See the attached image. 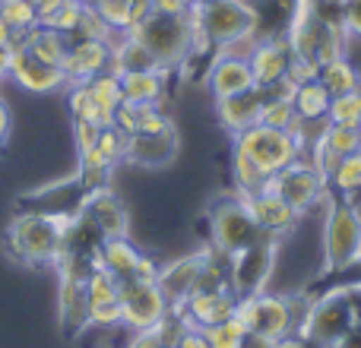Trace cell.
<instances>
[{
  "instance_id": "cell-20",
  "label": "cell",
  "mask_w": 361,
  "mask_h": 348,
  "mask_svg": "<svg viewBox=\"0 0 361 348\" xmlns=\"http://www.w3.org/2000/svg\"><path fill=\"white\" fill-rule=\"evenodd\" d=\"M263 99H267V92H263L260 86H254V89H247V92H241V95L212 101V111H216L219 127H222L225 133H231V137H238L241 130L260 124Z\"/></svg>"
},
{
  "instance_id": "cell-30",
  "label": "cell",
  "mask_w": 361,
  "mask_h": 348,
  "mask_svg": "<svg viewBox=\"0 0 361 348\" xmlns=\"http://www.w3.org/2000/svg\"><path fill=\"white\" fill-rule=\"evenodd\" d=\"M86 298H89V307L118 304L121 301V279L108 273L105 266H92L86 275Z\"/></svg>"
},
{
  "instance_id": "cell-51",
  "label": "cell",
  "mask_w": 361,
  "mask_h": 348,
  "mask_svg": "<svg viewBox=\"0 0 361 348\" xmlns=\"http://www.w3.org/2000/svg\"><path fill=\"white\" fill-rule=\"evenodd\" d=\"M10 108H6V101L0 99V146L6 143V137H10Z\"/></svg>"
},
{
  "instance_id": "cell-45",
  "label": "cell",
  "mask_w": 361,
  "mask_h": 348,
  "mask_svg": "<svg viewBox=\"0 0 361 348\" xmlns=\"http://www.w3.org/2000/svg\"><path fill=\"white\" fill-rule=\"evenodd\" d=\"M175 348H209V345H206L203 330H197V326H184V333L178 336Z\"/></svg>"
},
{
  "instance_id": "cell-19",
  "label": "cell",
  "mask_w": 361,
  "mask_h": 348,
  "mask_svg": "<svg viewBox=\"0 0 361 348\" xmlns=\"http://www.w3.org/2000/svg\"><path fill=\"white\" fill-rule=\"evenodd\" d=\"M108 63H111V48H108V42H92V38L70 42L67 61H63V76H67V86L89 82L92 76L105 73Z\"/></svg>"
},
{
  "instance_id": "cell-52",
  "label": "cell",
  "mask_w": 361,
  "mask_h": 348,
  "mask_svg": "<svg viewBox=\"0 0 361 348\" xmlns=\"http://www.w3.org/2000/svg\"><path fill=\"white\" fill-rule=\"evenodd\" d=\"M6 76V51H0V80Z\"/></svg>"
},
{
  "instance_id": "cell-32",
  "label": "cell",
  "mask_w": 361,
  "mask_h": 348,
  "mask_svg": "<svg viewBox=\"0 0 361 348\" xmlns=\"http://www.w3.org/2000/svg\"><path fill=\"white\" fill-rule=\"evenodd\" d=\"M86 86H89V92H92L95 105H99L105 114H114V108L124 101V92H121V76H114L111 70H105V73L92 76Z\"/></svg>"
},
{
  "instance_id": "cell-44",
  "label": "cell",
  "mask_w": 361,
  "mask_h": 348,
  "mask_svg": "<svg viewBox=\"0 0 361 348\" xmlns=\"http://www.w3.org/2000/svg\"><path fill=\"white\" fill-rule=\"evenodd\" d=\"M159 269H162V263H159L156 256L143 254V256H140V263H137V273H133V279H137V282H156L159 279Z\"/></svg>"
},
{
  "instance_id": "cell-43",
  "label": "cell",
  "mask_w": 361,
  "mask_h": 348,
  "mask_svg": "<svg viewBox=\"0 0 361 348\" xmlns=\"http://www.w3.org/2000/svg\"><path fill=\"white\" fill-rule=\"evenodd\" d=\"M343 25L352 42H361V0H345L343 4Z\"/></svg>"
},
{
  "instance_id": "cell-7",
  "label": "cell",
  "mask_w": 361,
  "mask_h": 348,
  "mask_svg": "<svg viewBox=\"0 0 361 348\" xmlns=\"http://www.w3.org/2000/svg\"><path fill=\"white\" fill-rule=\"evenodd\" d=\"M206 222H209V247H216L219 254H225V256L254 247V244H260L263 237H267L260 231V225H257L247 199L238 197V193L219 197L216 203L209 206Z\"/></svg>"
},
{
  "instance_id": "cell-25",
  "label": "cell",
  "mask_w": 361,
  "mask_h": 348,
  "mask_svg": "<svg viewBox=\"0 0 361 348\" xmlns=\"http://www.w3.org/2000/svg\"><path fill=\"white\" fill-rule=\"evenodd\" d=\"M140 256H143V250L130 241V235L127 237H105L99 247V266H105L108 273L118 275V279L124 282V279H133Z\"/></svg>"
},
{
  "instance_id": "cell-37",
  "label": "cell",
  "mask_w": 361,
  "mask_h": 348,
  "mask_svg": "<svg viewBox=\"0 0 361 348\" xmlns=\"http://www.w3.org/2000/svg\"><path fill=\"white\" fill-rule=\"evenodd\" d=\"M82 10H86L82 0H63V4L57 6L42 25H51V29H57V32H63V35L73 38L76 25H80V19H82Z\"/></svg>"
},
{
  "instance_id": "cell-2",
  "label": "cell",
  "mask_w": 361,
  "mask_h": 348,
  "mask_svg": "<svg viewBox=\"0 0 361 348\" xmlns=\"http://www.w3.org/2000/svg\"><path fill=\"white\" fill-rule=\"evenodd\" d=\"M314 294H282V292H260L238 298L235 317L244 323L247 336H260L269 342H298L301 320L307 313Z\"/></svg>"
},
{
  "instance_id": "cell-5",
  "label": "cell",
  "mask_w": 361,
  "mask_h": 348,
  "mask_svg": "<svg viewBox=\"0 0 361 348\" xmlns=\"http://www.w3.org/2000/svg\"><path fill=\"white\" fill-rule=\"evenodd\" d=\"M127 35H133L162 70L175 73L180 63L193 54V23L187 13H156L152 10L143 23H137L133 29H127Z\"/></svg>"
},
{
  "instance_id": "cell-4",
  "label": "cell",
  "mask_w": 361,
  "mask_h": 348,
  "mask_svg": "<svg viewBox=\"0 0 361 348\" xmlns=\"http://www.w3.org/2000/svg\"><path fill=\"white\" fill-rule=\"evenodd\" d=\"M324 275H339L361 266V212L355 199L326 197L324 203Z\"/></svg>"
},
{
  "instance_id": "cell-42",
  "label": "cell",
  "mask_w": 361,
  "mask_h": 348,
  "mask_svg": "<svg viewBox=\"0 0 361 348\" xmlns=\"http://www.w3.org/2000/svg\"><path fill=\"white\" fill-rule=\"evenodd\" d=\"M124 348H165L162 330L159 326H152V330H130Z\"/></svg>"
},
{
  "instance_id": "cell-18",
  "label": "cell",
  "mask_w": 361,
  "mask_h": 348,
  "mask_svg": "<svg viewBox=\"0 0 361 348\" xmlns=\"http://www.w3.org/2000/svg\"><path fill=\"white\" fill-rule=\"evenodd\" d=\"M206 89H209L212 101L219 99H231V95H241L247 89H254V73H250V63L244 57H225L216 54L209 63V70L203 73Z\"/></svg>"
},
{
  "instance_id": "cell-39",
  "label": "cell",
  "mask_w": 361,
  "mask_h": 348,
  "mask_svg": "<svg viewBox=\"0 0 361 348\" xmlns=\"http://www.w3.org/2000/svg\"><path fill=\"white\" fill-rule=\"evenodd\" d=\"M124 146H127L124 133H121L118 127H105V130H102V137H99V143H95V149H99L111 165H121V162H124Z\"/></svg>"
},
{
  "instance_id": "cell-55",
  "label": "cell",
  "mask_w": 361,
  "mask_h": 348,
  "mask_svg": "<svg viewBox=\"0 0 361 348\" xmlns=\"http://www.w3.org/2000/svg\"><path fill=\"white\" fill-rule=\"evenodd\" d=\"M333 4H345V0H333Z\"/></svg>"
},
{
  "instance_id": "cell-26",
  "label": "cell",
  "mask_w": 361,
  "mask_h": 348,
  "mask_svg": "<svg viewBox=\"0 0 361 348\" xmlns=\"http://www.w3.org/2000/svg\"><path fill=\"white\" fill-rule=\"evenodd\" d=\"M317 80H320V86L336 99V95H345V92H352V89L361 86V70L352 63V57L345 54V57H336V61L320 63Z\"/></svg>"
},
{
  "instance_id": "cell-11",
  "label": "cell",
  "mask_w": 361,
  "mask_h": 348,
  "mask_svg": "<svg viewBox=\"0 0 361 348\" xmlns=\"http://www.w3.org/2000/svg\"><path fill=\"white\" fill-rule=\"evenodd\" d=\"M171 313L162 288L156 282H121V326L124 330H152Z\"/></svg>"
},
{
  "instance_id": "cell-9",
  "label": "cell",
  "mask_w": 361,
  "mask_h": 348,
  "mask_svg": "<svg viewBox=\"0 0 361 348\" xmlns=\"http://www.w3.org/2000/svg\"><path fill=\"white\" fill-rule=\"evenodd\" d=\"M279 247L282 241L263 237L254 247L238 250V254L228 256V288L235 298L267 292L276 275V266H279Z\"/></svg>"
},
{
  "instance_id": "cell-36",
  "label": "cell",
  "mask_w": 361,
  "mask_h": 348,
  "mask_svg": "<svg viewBox=\"0 0 361 348\" xmlns=\"http://www.w3.org/2000/svg\"><path fill=\"white\" fill-rule=\"evenodd\" d=\"M330 124H349V127H361V86L352 89L345 95H336L330 101V111H326Z\"/></svg>"
},
{
  "instance_id": "cell-21",
  "label": "cell",
  "mask_w": 361,
  "mask_h": 348,
  "mask_svg": "<svg viewBox=\"0 0 361 348\" xmlns=\"http://www.w3.org/2000/svg\"><path fill=\"white\" fill-rule=\"evenodd\" d=\"M235 307H238V298L231 292H193L175 313H180V320L187 326L206 330L212 323H222V320L235 317Z\"/></svg>"
},
{
  "instance_id": "cell-13",
  "label": "cell",
  "mask_w": 361,
  "mask_h": 348,
  "mask_svg": "<svg viewBox=\"0 0 361 348\" xmlns=\"http://www.w3.org/2000/svg\"><path fill=\"white\" fill-rule=\"evenodd\" d=\"M203 256H206V247H200V250H193V254H184V256H175V260L162 263L156 285L162 288L171 311H178V307L197 292L200 273H203Z\"/></svg>"
},
{
  "instance_id": "cell-17",
  "label": "cell",
  "mask_w": 361,
  "mask_h": 348,
  "mask_svg": "<svg viewBox=\"0 0 361 348\" xmlns=\"http://www.w3.org/2000/svg\"><path fill=\"white\" fill-rule=\"evenodd\" d=\"M292 48H288L286 35H260L250 51L247 63L250 73H254L257 86H273L282 76L288 73V63H292Z\"/></svg>"
},
{
  "instance_id": "cell-15",
  "label": "cell",
  "mask_w": 361,
  "mask_h": 348,
  "mask_svg": "<svg viewBox=\"0 0 361 348\" xmlns=\"http://www.w3.org/2000/svg\"><path fill=\"white\" fill-rule=\"evenodd\" d=\"M178 149H180L178 130H169V133H133V137H127L124 162L137 165V168H165V165L175 162Z\"/></svg>"
},
{
  "instance_id": "cell-40",
  "label": "cell",
  "mask_w": 361,
  "mask_h": 348,
  "mask_svg": "<svg viewBox=\"0 0 361 348\" xmlns=\"http://www.w3.org/2000/svg\"><path fill=\"white\" fill-rule=\"evenodd\" d=\"M102 137V127L92 124V120H73V143H76V152H86V149H95Z\"/></svg>"
},
{
  "instance_id": "cell-46",
  "label": "cell",
  "mask_w": 361,
  "mask_h": 348,
  "mask_svg": "<svg viewBox=\"0 0 361 348\" xmlns=\"http://www.w3.org/2000/svg\"><path fill=\"white\" fill-rule=\"evenodd\" d=\"M330 348H361V320H358V323H352Z\"/></svg>"
},
{
  "instance_id": "cell-47",
  "label": "cell",
  "mask_w": 361,
  "mask_h": 348,
  "mask_svg": "<svg viewBox=\"0 0 361 348\" xmlns=\"http://www.w3.org/2000/svg\"><path fill=\"white\" fill-rule=\"evenodd\" d=\"M16 42H23V35H19V32H13L10 25L0 19V51H10Z\"/></svg>"
},
{
  "instance_id": "cell-14",
  "label": "cell",
  "mask_w": 361,
  "mask_h": 348,
  "mask_svg": "<svg viewBox=\"0 0 361 348\" xmlns=\"http://www.w3.org/2000/svg\"><path fill=\"white\" fill-rule=\"evenodd\" d=\"M247 206H250V212H254L260 231L267 237H273V241H286V237L292 235V231L298 228V222H301L298 212H295L269 184L263 187L260 193L247 197Z\"/></svg>"
},
{
  "instance_id": "cell-48",
  "label": "cell",
  "mask_w": 361,
  "mask_h": 348,
  "mask_svg": "<svg viewBox=\"0 0 361 348\" xmlns=\"http://www.w3.org/2000/svg\"><path fill=\"white\" fill-rule=\"evenodd\" d=\"M152 10L156 13H171V16H175V13H187L190 6H184L180 0H152Z\"/></svg>"
},
{
  "instance_id": "cell-54",
  "label": "cell",
  "mask_w": 361,
  "mask_h": 348,
  "mask_svg": "<svg viewBox=\"0 0 361 348\" xmlns=\"http://www.w3.org/2000/svg\"><path fill=\"white\" fill-rule=\"evenodd\" d=\"M180 4H184V6H190V4H197V0H180Z\"/></svg>"
},
{
  "instance_id": "cell-12",
  "label": "cell",
  "mask_w": 361,
  "mask_h": 348,
  "mask_svg": "<svg viewBox=\"0 0 361 348\" xmlns=\"http://www.w3.org/2000/svg\"><path fill=\"white\" fill-rule=\"evenodd\" d=\"M6 76H10L16 86H23L25 92H35V95H48V92H57V89L67 86L63 70L32 57L23 42H16L6 51Z\"/></svg>"
},
{
  "instance_id": "cell-53",
  "label": "cell",
  "mask_w": 361,
  "mask_h": 348,
  "mask_svg": "<svg viewBox=\"0 0 361 348\" xmlns=\"http://www.w3.org/2000/svg\"><path fill=\"white\" fill-rule=\"evenodd\" d=\"M82 4H86V6H99L102 0H82Z\"/></svg>"
},
{
  "instance_id": "cell-38",
  "label": "cell",
  "mask_w": 361,
  "mask_h": 348,
  "mask_svg": "<svg viewBox=\"0 0 361 348\" xmlns=\"http://www.w3.org/2000/svg\"><path fill=\"white\" fill-rule=\"evenodd\" d=\"M111 32H114V29H108V23L99 16V10H95V6H86V10H82L80 25H76V32H73V38H70V42H80V38L108 42V38H111Z\"/></svg>"
},
{
  "instance_id": "cell-24",
  "label": "cell",
  "mask_w": 361,
  "mask_h": 348,
  "mask_svg": "<svg viewBox=\"0 0 361 348\" xmlns=\"http://www.w3.org/2000/svg\"><path fill=\"white\" fill-rule=\"evenodd\" d=\"M165 80L169 70H140V73L121 76V92L130 105H162L165 99Z\"/></svg>"
},
{
  "instance_id": "cell-50",
  "label": "cell",
  "mask_w": 361,
  "mask_h": 348,
  "mask_svg": "<svg viewBox=\"0 0 361 348\" xmlns=\"http://www.w3.org/2000/svg\"><path fill=\"white\" fill-rule=\"evenodd\" d=\"M32 4H35V10H38V23H44V19H48L51 13L63 4V0H32Z\"/></svg>"
},
{
  "instance_id": "cell-1",
  "label": "cell",
  "mask_w": 361,
  "mask_h": 348,
  "mask_svg": "<svg viewBox=\"0 0 361 348\" xmlns=\"http://www.w3.org/2000/svg\"><path fill=\"white\" fill-rule=\"evenodd\" d=\"M187 16L193 23V54H216L241 38L260 35V13L254 0H197Z\"/></svg>"
},
{
  "instance_id": "cell-56",
  "label": "cell",
  "mask_w": 361,
  "mask_h": 348,
  "mask_svg": "<svg viewBox=\"0 0 361 348\" xmlns=\"http://www.w3.org/2000/svg\"><path fill=\"white\" fill-rule=\"evenodd\" d=\"M165 348H175V345H165Z\"/></svg>"
},
{
  "instance_id": "cell-6",
  "label": "cell",
  "mask_w": 361,
  "mask_h": 348,
  "mask_svg": "<svg viewBox=\"0 0 361 348\" xmlns=\"http://www.w3.org/2000/svg\"><path fill=\"white\" fill-rule=\"evenodd\" d=\"M358 320L361 317H358V304H355L352 285L330 288V292L311 298L305 320H301L298 342L311 345V348H330L352 323H358Z\"/></svg>"
},
{
  "instance_id": "cell-29",
  "label": "cell",
  "mask_w": 361,
  "mask_h": 348,
  "mask_svg": "<svg viewBox=\"0 0 361 348\" xmlns=\"http://www.w3.org/2000/svg\"><path fill=\"white\" fill-rule=\"evenodd\" d=\"M267 184H269V178L250 159H244L241 152H231V193L247 199L254 193H260Z\"/></svg>"
},
{
  "instance_id": "cell-28",
  "label": "cell",
  "mask_w": 361,
  "mask_h": 348,
  "mask_svg": "<svg viewBox=\"0 0 361 348\" xmlns=\"http://www.w3.org/2000/svg\"><path fill=\"white\" fill-rule=\"evenodd\" d=\"M326 184H330L333 197H345V199L361 197V152L339 159V165L330 171Z\"/></svg>"
},
{
  "instance_id": "cell-34",
  "label": "cell",
  "mask_w": 361,
  "mask_h": 348,
  "mask_svg": "<svg viewBox=\"0 0 361 348\" xmlns=\"http://www.w3.org/2000/svg\"><path fill=\"white\" fill-rule=\"evenodd\" d=\"M0 19H4L13 32L25 35L32 25H38V10L32 0H0Z\"/></svg>"
},
{
  "instance_id": "cell-8",
  "label": "cell",
  "mask_w": 361,
  "mask_h": 348,
  "mask_svg": "<svg viewBox=\"0 0 361 348\" xmlns=\"http://www.w3.org/2000/svg\"><path fill=\"white\" fill-rule=\"evenodd\" d=\"M231 152H241L244 159H250L267 178H276L279 171H286L288 165L301 159L298 143L286 130H273L267 124H254L238 137H231Z\"/></svg>"
},
{
  "instance_id": "cell-57",
  "label": "cell",
  "mask_w": 361,
  "mask_h": 348,
  "mask_svg": "<svg viewBox=\"0 0 361 348\" xmlns=\"http://www.w3.org/2000/svg\"><path fill=\"white\" fill-rule=\"evenodd\" d=\"M200 4H203V0H200Z\"/></svg>"
},
{
  "instance_id": "cell-35",
  "label": "cell",
  "mask_w": 361,
  "mask_h": 348,
  "mask_svg": "<svg viewBox=\"0 0 361 348\" xmlns=\"http://www.w3.org/2000/svg\"><path fill=\"white\" fill-rule=\"evenodd\" d=\"M295 120H298V111H295L292 99H263V108H260V124L273 127V130H292Z\"/></svg>"
},
{
  "instance_id": "cell-10",
  "label": "cell",
  "mask_w": 361,
  "mask_h": 348,
  "mask_svg": "<svg viewBox=\"0 0 361 348\" xmlns=\"http://www.w3.org/2000/svg\"><path fill=\"white\" fill-rule=\"evenodd\" d=\"M269 187L292 206L298 216L311 212L314 206H324L330 197V184H326V174L311 162V159L301 156L298 162H292L286 171H279L276 178H269Z\"/></svg>"
},
{
  "instance_id": "cell-23",
  "label": "cell",
  "mask_w": 361,
  "mask_h": 348,
  "mask_svg": "<svg viewBox=\"0 0 361 348\" xmlns=\"http://www.w3.org/2000/svg\"><path fill=\"white\" fill-rule=\"evenodd\" d=\"M23 44L32 57H38V61L63 70V61H67V51H70V35H63V32L38 23L23 35Z\"/></svg>"
},
{
  "instance_id": "cell-3",
  "label": "cell",
  "mask_w": 361,
  "mask_h": 348,
  "mask_svg": "<svg viewBox=\"0 0 361 348\" xmlns=\"http://www.w3.org/2000/svg\"><path fill=\"white\" fill-rule=\"evenodd\" d=\"M73 225L70 216H44V212H29L16 216L6 228V247L16 260L25 266H48L63 254V241H67V228Z\"/></svg>"
},
{
  "instance_id": "cell-16",
  "label": "cell",
  "mask_w": 361,
  "mask_h": 348,
  "mask_svg": "<svg viewBox=\"0 0 361 348\" xmlns=\"http://www.w3.org/2000/svg\"><path fill=\"white\" fill-rule=\"evenodd\" d=\"M82 216L99 228L102 237H127L130 235V216H127V206L121 203V197L111 187H102L92 190L82 203Z\"/></svg>"
},
{
  "instance_id": "cell-33",
  "label": "cell",
  "mask_w": 361,
  "mask_h": 348,
  "mask_svg": "<svg viewBox=\"0 0 361 348\" xmlns=\"http://www.w3.org/2000/svg\"><path fill=\"white\" fill-rule=\"evenodd\" d=\"M203 336H206V345L209 348H241L244 339H247V330H244V323L238 317H228V320H222V323L206 326Z\"/></svg>"
},
{
  "instance_id": "cell-27",
  "label": "cell",
  "mask_w": 361,
  "mask_h": 348,
  "mask_svg": "<svg viewBox=\"0 0 361 348\" xmlns=\"http://www.w3.org/2000/svg\"><path fill=\"white\" fill-rule=\"evenodd\" d=\"M330 101H333V95L320 86V80L305 82V86H298L292 95V105H295V111H298L301 120H326Z\"/></svg>"
},
{
  "instance_id": "cell-41",
  "label": "cell",
  "mask_w": 361,
  "mask_h": 348,
  "mask_svg": "<svg viewBox=\"0 0 361 348\" xmlns=\"http://www.w3.org/2000/svg\"><path fill=\"white\" fill-rule=\"evenodd\" d=\"M320 73V63L317 61H305V57H292V63H288V73L286 80H292L295 86H305V82L317 80Z\"/></svg>"
},
{
  "instance_id": "cell-31",
  "label": "cell",
  "mask_w": 361,
  "mask_h": 348,
  "mask_svg": "<svg viewBox=\"0 0 361 348\" xmlns=\"http://www.w3.org/2000/svg\"><path fill=\"white\" fill-rule=\"evenodd\" d=\"M320 143H324L330 152H336L339 159L355 156V152H361V127L330 124V120H326V130H324V137H320Z\"/></svg>"
},
{
  "instance_id": "cell-49",
  "label": "cell",
  "mask_w": 361,
  "mask_h": 348,
  "mask_svg": "<svg viewBox=\"0 0 361 348\" xmlns=\"http://www.w3.org/2000/svg\"><path fill=\"white\" fill-rule=\"evenodd\" d=\"M295 342H269V339H260V336H247L241 348H292Z\"/></svg>"
},
{
  "instance_id": "cell-22",
  "label": "cell",
  "mask_w": 361,
  "mask_h": 348,
  "mask_svg": "<svg viewBox=\"0 0 361 348\" xmlns=\"http://www.w3.org/2000/svg\"><path fill=\"white\" fill-rule=\"evenodd\" d=\"M61 288H57V317L67 336H80L89 330V298H86V279H73V275H57Z\"/></svg>"
}]
</instances>
